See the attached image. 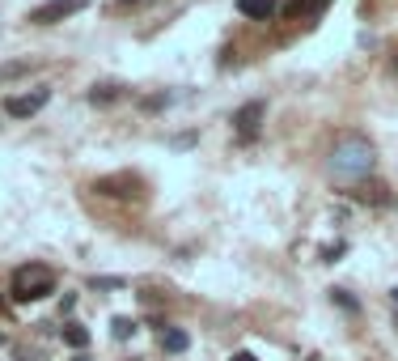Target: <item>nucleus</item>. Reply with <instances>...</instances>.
I'll use <instances>...</instances> for the list:
<instances>
[{
    "mask_svg": "<svg viewBox=\"0 0 398 361\" xmlns=\"http://www.w3.org/2000/svg\"><path fill=\"white\" fill-rule=\"evenodd\" d=\"M373 162H377V153H373V144L360 132H343L331 149V171L339 179H364L373 171Z\"/></svg>",
    "mask_w": 398,
    "mask_h": 361,
    "instance_id": "nucleus-1",
    "label": "nucleus"
},
{
    "mask_svg": "<svg viewBox=\"0 0 398 361\" xmlns=\"http://www.w3.org/2000/svg\"><path fill=\"white\" fill-rule=\"evenodd\" d=\"M47 294H56V272L43 263H26L13 272V302H43Z\"/></svg>",
    "mask_w": 398,
    "mask_h": 361,
    "instance_id": "nucleus-2",
    "label": "nucleus"
},
{
    "mask_svg": "<svg viewBox=\"0 0 398 361\" xmlns=\"http://www.w3.org/2000/svg\"><path fill=\"white\" fill-rule=\"evenodd\" d=\"M85 9V0H47V5H38V9H30V26H56V21H64V17H72V13H81Z\"/></svg>",
    "mask_w": 398,
    "mask_h": 361,
    "instance_id": "nucleus-3",
    "label": "nucleus"
},
{
    "mask_svg": "<svg viewBox=\"0 0 398 361\" xmlns=\"http://www.w3.org/2000/svg\"><path fill=\"white\" fill-rule=\"evenodd\" d=\"M47 102H51V89H34V94H13V98H5V115L13 119H30L38 115Z\"/></svg>",
    "mask_w": 398,
    "mask_h": 361,
    "instance_id": "nucleus-4",
    "label": "nucleus"
},
{
    "mask_svg": "<svg viewBox=\"0 0 398 361\" xmlns=\"http://www.w3.org/2000/svg\"><path fill=\"white\" fill-rule=\"evenodd\" d=\"M263 119H267V107H263V102H246V107H237V111H233V128H237V136H242V140H255Z\"/></svg>",
    "mask_w": 398,
    "mask_h": 361,
    "instance_id": "nucleus-5",
    "label": "nucleus"
},
{
    "mask_svg": "<svg viewBox=\"0 0 398 361\" xmlns=\"http://www.w3.org/2000/svg\"><path fill=\"white\" fill-rule=\"evenodd\" d=\"M237 9H242L246 17H255V21H267V17H276L280 0H237Z\"/></svg>",
    "mask_w": 398,
    "mask_h": 361,
    "instance_id": "nucleus-6",
    "label": "nucleus"
},
{
    "mask_svg": "<svg viewBox=\"0 0 398 361\" xmlns=\"http://www.w3.org/2000/svg\"><path fill=\"white\" fill-rule=\"evenodd\" d=\"M132 187H136V179H128V175H115V179H97L93 183V191H102V196H132Z\"/></svg>",
    "mask_w": 398,
    "mask_h": 361,
    "instance_id": "nucleus-7",
    "label": "nucleus"
},
{
    "mask_svg": "<svg viewBox=\"0 0 398 361\" xmlns=\"http://www.w3.org/2000/svg\"><path fill=\"white\" fill-rule=\"evenodd\" d=\"M64 344H68V349H85V344H89V331H85L81 323H64Z\"/></svg>",
    "mask_w": 398,
    "mask_h": 361,
    "instance_id": "nucleus-8",
    "label": "nucleus"
},
{
    "mask_svg": "<svg viewBox=\"0 0 398 361\" xmlns=\"http://www.w3.org/2000/svg\"><path fill=\"white\" fill-rule=\"evenodd\" d=\"M331 0H288V13L292 17H305V13H322Z\"/></svg>",
    "mask_w": 398,
    "mask_h": 361,
    "instance_id": "nucleus-9",
    "label": "nucleus"
},
{
    "mask_svg": "<svg viewBox=\"0 0 398 361\" xmlns=\"http://www.w3.org/2000/svg\"><path fill=\"white\" fill-rule=\"evenodd\" d=\"M115 98H119V85H93V89H89V102H93V107H97V102L106 107V102H115Z\"/></svg>",
    "mask_w": 398,
    "mask_h": 361,
    "instance_id": "nucleus-10",
    "label": "nucleus"
},
{
    "mask_svg": "<svg viewBox=\"0 0 398 361\" xmlns=\"http://www.w3.org/2000/svg\"><path fill=\"white\" fill-rule=\"evenodd\" d=\"M187 344H191L187 331H165V336H161V349H165V353H183Z\"/></svg>",
    "mask_w": 398,
    "mask_h": 361,
    "instance_id": "nucleus-11",
    "label": "nucleus"
},
{
    "mask_svg": "<svg viewBox=\"0 0 398 361\" xmlns=\"http://www.w3.org/2000/svg\"><path fill=\"white\" fill-rule=\"evenodd\" d=\"M132 331H136V323H132V319H123V315H119V319L110 323V336H115V340H128Z\"/></svg>",
    "mask_w": 398,
    "mask_h": 361,
    "instance_id": "nucleus-12",
    "label": "nucleus"
},
{
    "mask_svg": "<svg viewBox=\"0 0 398 361\" xmlns=\"http://www.w3.org/2000/svg\"><path fill=\"white\" fill-rule=\"evenodd\" d=\"M21 72H30V60H17V64H5V68H0V81H13V77H21Z\"/></svg>",
    "mask_w": 398,
    "mask_h": 361,
    "instance_id": "nucleus-13",
    "label": "nucleus"
},
{
    "mask_svg": "<svg viewBox=\"0 0 398 361\" xmlns=\"http://www.w3.org/2000/svg\"><path fill=\"white\" fill-rule=\"evenodd\" d=\"M331 298H335V302H339L343 310H356V302H352V298H347V289H331Z\"/></svg>",
    "mask_w": 398,
    "mask_h": 361,
    "instance_id": "nucleus-14",
    "label": "nucleus"
},
{
    "mask_svg": "<svg viewBox=\"0 0 398 361\" xmlns=\"http://www.w3.org/2000/svg\"><path fill=\"white\" fill-rule=\"evenodd\" d=\"M119 285H123L119 276H97V281H93V289H119Z\"/></svg>",
    "mask_w": 398,
    "mask_h": 361,
    "instance_id": "nucleus-15",
    "label": "nucleus"
},
{
    "mask_svg": "<svg viewBox=\"0 0 398 361\" xmlns=\"http://www.w3.org/2000/svg\"><path fill=\"white\" fill-rule=\"evenodd\" d=\"M233 361H255V357L250 353H233Z\"/></svg>",
    "mask_w": 398,
    "mask_h": 361,
    "instance_id": "nucleus-16",
    "label": "nucleus"
},
{
    "mask_svg": "<svg viewBox=\"0 0 398 361\" xmlns=\"http://www.w3.org/2000/svg\"><path fill=\"white\" fill-rule=\"evenodd\" d=\"M394 302H398V289H394Z\"/></svg>",
    "mask_w": 398,
    "mask_h": 361,
    "instance_id": "nucleus-17",
    "label": "nucleus"
},
{
    "mask_svg": "<svg viewBox=\"0 0 398 361\" xmlns=\"http://www.w3.org/2000/svg\"><path fill=\"white\" fill-rule=\"evenodd\" d=\"M77 361H89V357H77Z\"/></svg>",
    "mask_w": 398,
    "mask_h": 361,
    "instance_id": "nucleus-18",
    "label": "nucleus"
},
{
    "mask_svg": "<svg viewBox=\"0 0 398 361\" xmlns=\"http://www.w3.org/2000/svg\"><path fill=\"white\" fill-rule=\"evenodd\" d=\"M394 68H398V56H394Z\"/></svg>",
    "mask_w": 398,
    "mask_h": 361,
    "instance_id": "nucleus-19",
    "label": "nucleus"
},
{
    "mask_svg": "<svg viewBox=\"0 0 398 361\" xmlns=\"http://www.w3.org/2000/svg\"><path fill=\"white\" fill-rule=\"evenodd\" d=\"M123 5H132V0H123Z\"/></svg>",
    "mask_w": 398,
    "mask_h": 361,
    "instance_id": "nucleus-20",
    "label": "nucleus"
}]
</instances>
